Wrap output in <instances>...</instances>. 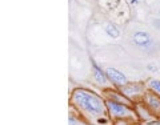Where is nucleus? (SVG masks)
I'll use <instances>...</instances> for the list:
<instances>
[{
  "label": "nucleus",
  "instance_id": "14",
  "mask_svg": "<svg viewBox=\"0 0 160 125\" xmlns=\"http://www.w3.org/2000/svg\"><path fill=\"white\" fill-rule=\"evenodd\" d=\"M159 15H160V7H159Z\"/></svg>",
  "mask_w": 160,
  "mask_h": 125
},
{
  "label": "nucleus",
  "instance_id": "7",
  "mask_svg": "<svg viewBox=\"0 0 160 125\" xmlns=\"http://www.w3.org/2000/svg\"><path fill=\"white\" fill-rule=\"evenodd\" d=\"M106 73H107V77L109 80V83H111L115 88H120V87L126 85V84L128 83V79H127L126 75H124L122 71H119V69L113 68V67L106 68Z\"/></svg>",
  "mask_w": 160,
  "mask_h": 125
},
{
  "label": "nucleus",
  "instance_id": "6",
  "mask_svg": "<svg viewBox=\"0 0 160 125\" xmlns=\"http://www.w3.org/2000/svg\"><path fill=\"white\" fill-rule=\"evenodd\" d=\"M103 97L106 100H112V101H116L120 104H126V105L133 107V104L128 97H126L124 94L119 91V88H104L103 89Z\"/></svg>",
  "mask_w": 160,
  "mask_h": 125
},
{
  "label": "nucleus",
  "instance_id": "5",
  "mask_svg": "<svg viewBox=\"0 0 160 125\" xmlns=\"http://www.w3.org/2000/svg\"><path fill=\"white\" fill-rule=\"evenodd\" d=\"M133 109H135V112H136V116L139 118V123H144L146 125H148L149 123H152V121H155V120H158V117L155 116V114L146 107V104H144L143 101L135 103L133 104Z\"/></svg>",
  "mask_w": 160,
  "mask_h": 125
},
{
  "label": "nucleus",
  "instance_id": "2",
  "mask_svg": "<svg viewBox=\"0 0 160 125\" xmlns=\"http://www.w3.org/2000/svg\"><path fill=\"white\" fill-rule=\"evenodd\" d=\"M106 107H107L108 117L112 120V123L120 121V120H126V121L129 123H139V118L136 116L133 107L112 101V100H106Z\"/></svg>",
  "mask_w": 160,
  "mask_h": 125
},
{
  "label": "nucleus",
  "instance_id": "11",
  "mask_svg": "<svg viewBox=\"0 0 160 125\" xmlns=\"http://www.w3.org/2000/svg\"><path fill=\"white\" fill-rule=\"evenodd\" d=\"M147 89L155 92L160 96V80L159 79H149L147 83Z\"/></svg>",
  "mask_w": 160,
  "mask_h": 125
},
{
  "label": "nucleus",
  "instance_id": "12",
  "mask_svg": "<svg viewBox=\"0 0 160 125\" xmlns=\"http://www.w3.org/2000/svg\"><path fill=\"white\" fill-rule=\"evenodd\" d=\"M147 69H148V71H151V72H158V67L153 65V64H148Z\"/></svg>",
  "mask_w": 160,
  "mask_h": 125
},
{
  "label": "nucleus",
  "instance_id": "3",
  "mask_svg": "<svg viewBox=\"0 0 160 125\" xmlns=\"http://www.w3.org/2000/svg\"><path fill=\"white\" fill-rule=\"evenodd\" d=\"M119 91L126 97H128L132 103H138V101H142L144 93L147 91V84L140 83V81H135V83L128 81L126 85L120 87Z\"/></svg>",
  "mask_w": 160,
  "mask_h": 125
},
{
  "label": "nucleus",
  "instance_id": "10",
  "mask_svg": "<svg viewBox=\"0 0 160 125\" xmlns=\"http://www.w3.org/2000/svg\"><path fill=\"white\" fill-rule=\"evenodd\" d=\"M104 31L112 39H118L120 36V29L118 28L116 24H113V23H107L106 27H104Z\"/></svg>",
  "mask_w": 160,
  "mask_h": 125
},
{
  "label": "nucleus",
  "instance_id": "8",
  "mask_svg": "<svg viewBox=\"0 0 160 125\" xmlns=\"http://www.w3.org/2000/svg\"><path fill=\"white\" fill-rule=\"evenodd\" d=\"M132 41H133V44H136L138 47L144 48V49H147V51H152L153 47H155L153 40L151 39V36H149V33L146 31L135 32L133 36H132Z\"/></svg>",
  "mask_w": 160,
  "mask_h": 125
},
{
  "label": "nucleus",
  "instance_id": "13",
  "mask_svg": "<svg viewBox=\"0 0 160 125\" xmlns=\"http://www.w3.org/2000/svg\"><path fill=\"white\" fill-rule=\"evenodd\" d=\"M153 26H155V28H158L159 31H160V19H155V22H153Z\"/></svg>",
  "mask_w": 160,
  "mask_h": 125
},
{
  "label": "nucleus",
  "instance_id": "1",
  "mask_svg": "<svg viewBox=\"0 0 160 125\" xmlns=\"http://www.w3.org/2000/svg\"><path fill=\"white\" fill-rule=\"evenodd\" d=\"M69 103L72 108L78 111V113L84 120L89 123H93L99 117L108 116L106 99L100 96L99 93L91 91L87 88H76L73 89L71 96H69Z\"/></svg>",
  "mask_w": 160,
  "mask_h": 125
},
{
  "label": "nucleus",
  "instance_id": "4",
  "mask_svg": "<svg viewBox=\"0 0 160 125\" xmlns=\"http://www.w3.org/2000/svg\"><path fill=\"white\" fill-rule=\"evenodd\" d=\"M142 101L146 104V107L155 114V116L158 118H160V96L159 94L147 89L143 99H142Z\"/></svg>",
  "mask_w": 160,
  "mask_h": 125
},
{
  "label": "nucleus",
  "instance_id": "9",
  "mask_svg": "<svg viewBox=\"0 0 160 125\" xmlns=\"http://www.w3.org/2000/svg\"><path fill=\"white\" fill-rule=\"evenodd\" d=\"M91 64H92V76H93V80L96 81V84L99 85H107L109 83V80L107 77V73H106V69H102V67H99L96 61L91 60Z\"/></svg>",
  "mask_w": 160,
  "mask_h": 125
}]
</instances>
